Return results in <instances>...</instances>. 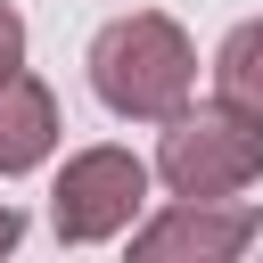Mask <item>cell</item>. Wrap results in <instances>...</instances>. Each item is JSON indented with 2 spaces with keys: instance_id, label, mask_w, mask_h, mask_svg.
Wrapping results in <instances>:
<instances>
[{
  "instance_id": "6da1fadb",
  "label": "cell",
  "mask_w": 263,
  "mask_h": 263,
  "mask_svg": "<svg viewBox=\"0 0 263 263\" xmlns=\"http://www.w3.org/2000/svg\"><path fill=\"white\" fill-rule=\"evenodd\" d=\"M82 66H90L99 107H107V115H132V123H164V115H181L189 90H197V49H189V33H181L173 16H156V8H132V16L99 25V41H90Z\"/></svg>"
},
{
  "instance_id": "7a4b0ae2",
  "label": "cell",
  "mask_w": 263,
  "mask_h": 263,
  "mask_svg": "<svg viewBox=\"0 0 263 263\" xmlns=\"http://www.w3.org/2000/svg\"><path fill=\"white\" fill-rule=\"evenodd\" d=\"M156 181H164L173 197H238L247 181H263V123L238 115L230 99L164 115Z\"/></svg>"
},
{
  "instance_id": "3957f363",
  "label": "cell",
  "mask_w": 263,
  "mask_h": 263,
  "mask_svg": "<svg viewBox=\"0 0 263 263\" xmlns=\"http://www.w3.org/2000/svg\"><path fill=\"white\" fill-rule=\"evenodd\" d=\"M140 205H148V164L132 148H82V156H66V173L49 189V230L66 247H99V238L132 230Z\"/></svg>"
},
{
  "instance_id": "277c9868",
  "label": "cell",
  "mask_w": 263,
  "mask_h": 263,
  "mask_svg": "<svg viewBox=\"0 0 263 263\" xmlns=\"http://www.w3.org/2000/svg\"><path fill=\"white\" fill-rule=\"evenodd\" d=\"M263 238L255 205H222V197H181L173 214H156L148 230H132L140 263H230Z\"/></svg>"
},
{
  "instance_id": "5b68a950",
  "label": "cell",
  "mask_w": 263,
  "mask_h": 263,
  "mask_svg": "<svg viewBox=\"0 0 263 263\" xmlns=\"http://www.w3.org/2000/svg\"><path fill=\"white\" fill-rule=\"evenodd\" d=\"M49 148H58V99H49V82H33L16 66L0 82V181L8 173H33Z\"/></svg>"
},
{
  "instance_id": "8992f818",
  "label": "cell",
  "mask_w": 263,
  "mask_h": 263,
  "mask_svg": "<svg viewBox=\"0 0 263 263\" xmlns=\"http://www.w3.org/2000/svg\"><path fill=\"white\" fill-rule=\"evenodd\" d=\"M214 90H222L238 115L263 123V16H247V25L222 33V49H214Z\"/></svg>"
},
{
  "instance_id": "52a82bcc",
  "label": "cell",
  "mask_w": 263,
  "mask_h": 263,
  "mask_svg": "<svg viewBox=\"0 0 263 263\" xmlns=\"http://www.w3.org/2000/svg\"><path fill=\"white\" fill-rule=\"evenodd\" d=\"M16 66H25V16H16V8L0 0V82H8Z\"/></svg>"
},
{
  "instance_id": "ba28073f",
  "label": "cell",
  "mask_w": 263,
  "mask_h": 263,
  "mask_svg": "<svg viewBox=\"0 0 263 263\" xmlns=\"http://www.w3.org/2000/svg\"><path fill=\"white\" fill-rule=\"evenodd\" d=\"M16 238H25V214H16V205H0V255H8Z\"/></svg>"
}]
</instances>
